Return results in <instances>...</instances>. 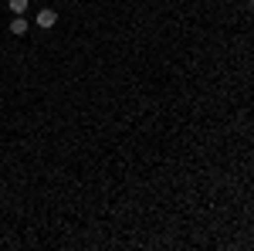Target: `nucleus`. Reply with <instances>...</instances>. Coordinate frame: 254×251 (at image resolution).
Segmentation results:
<instances>
[{
    "label": "nucleus",
    "mask_w": 254,
    "mask_h": 251,
    "mask_svg": "<svg viewBox=\"0 0 254 251\" xmlns=\"http://www.w3.org/2000/svg\"><path fill=\"white\" fill-rule=\"evenodd\" d=\"M58 24V10H38V27H55Z\"/></svg>",
    "instance_id": "nucleus-1"
},
{
    "label": "nucleus",
    "mask_w": 254,
    "mask_h": 251,
    "mask_svg": "<svg viewBox=\"0 0 254 251\" xmlns=\"http://www.w3.org/2000/svg\"><path fill=\"white\" fill-rule=\"evenodd\" d=\"M10 34H14V38H20V34H27V20L20 17V14H14V20H10Z\"/></svg>",
    "instance_id": "nucleus-2"
},
{
    "label": "nucleus",
    "mask_w": 254,
    "mask_h": 251,
    "mask_svg": "<svg viewBox=\"0 0 254 251\" xmlns=\"http://www.w3.org/2000/svg\"><path fill=\"white\" fill-rule=\"evenodd\" d=\"M7 7H10V10H14V14H24V10H27V0H10V3H7Z\"/></svg>",
    "instance_id": "nucleus-3"
}]
</instances>
